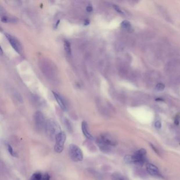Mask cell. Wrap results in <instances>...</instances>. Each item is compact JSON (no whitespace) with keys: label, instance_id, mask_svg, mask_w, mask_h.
Masks as SVG:
<instances>
[{"label":"cell","instance_id":"9","mask_svg":"<svg viewBox=\"0 0 180 180\" xmlns=\"http://www.w3.org/2000/svg\"><path fill=\"white\" fill-rule=\"evenodd\" d=\"M146 170L148 174L153 177H160L161 176L160 171L156 166L150 163H148L146 165Z\"/></svg>","mask_w":180,"mask_h":180},{"label":"cell","instance_id":"18","mask_svg":"<svg viewBox=\"0 0 180 180\" xmlns=\"http://www.w3.org/2000/svg\"><path fill=\"white\" fill-rule=\"evenodd\" d=\"M124 161L126 163L128 164H131V163H133V156L132 155H126L124 157Z\"/></svg>","mask_w":180,"mask_h":180},{"label":"cell","instance_id":"10","mask_svg":"<svg viewBox=\"0 0 180 180\" xmlns=\"http://www.w3.org/2000/svg\"><path fill=\"white\" fill-rule=\"evenodd\" d=\"M81 129L82 133L84 134V136L89 140H93V137L90 134V132L89 131L88 126L87 122L86 121H83L81 123Z\"/></svg>","mask_w":180,"mask_h":180},{"label":"cell","instance_id":"17","mask_svg":"<svg viewBox=\"0 0 180 180\" xmlns=\"http://www.w3.org/2000/svg\"><path fill=\"white\" fill-rule=\"evenodd\" d=\"M88 172H89L91 175L93 176V177H96L97 179H100V175L96 171H94V170L92 169L91 170H90V169H89Z\"/></svg>","mask_w":180,"mask_h":180},{"label":"cell","instance_id":"20","mask_svg":"<svg viewBox=\"0 0 180 180\" xmlns=\"http://www.w3.org/2000/svg\"><path fill=\"white\" fill-rule=\"evenodd\" d=\"M1 21L3 22H13L16 21V20H14L13 19H11V18H8L6 17H3L1 18Z\"/></svg>","mask_w":180,"mask_h":180},{"label":"cell","instance_id":"16","mask_svg":"<svg viewBox=\"0 0 180 180\" xmlns=\"http://www.w3.org/2000/svg\"><path fill=\"white\" fill-rule=\"evenodd\" d=\"M43 174L40 172H37L33 174L30 180H41Z\"/></svg>","mask_w":180,"mask_h":180},{"label":"cell","instance_id":"27","mask_svg":"<svg viewBox=\"0 0 180 180\" xmlns=\"http://www.w3.org/2000/svg\"><path fill=\"white\" fill-rule=\"evenodd\" d=\"M156 100H159V101H160V100H161V101H162V99H156Z\"/></svg>","mask_w":180,"mask_h":180},{"label":"cell","instance_id":"15","mask_svg":"<svg viewBox=\"0 0 180 180\" xmlns=\"http://www.w3.org/2000/svg\"><path fill=\"white\" fill-rule=\"evenodd\" d=\"M64 47L66 52L67 53V55H71V46L69 42L68 41H65L64 42Z\"/></svg>","mask_w":180,"mask_h":180},{"label":"cell","instance_id":"6","mask_svg":"<svg viewBox=\"0 0 180 180\" xmlns=\"http://www.w3.org/2000/svg\"><path fill=\"white\" fill-rule=\"evenodd\" d=\"M6 36L12 48L15 50V51L19 53H20L22 51V46H21L19 41L13 36L10 34L6 33Z\"/></svg>","mask_w":180,"mask_h":180},{"label":"cell","instance_id":"19","mask_svg":"<svg viewBox=\"0 0 180 180\" xmlns=\"http://www.w3.org/2000/svg\"><path fill=\"white\" fill-rule=\"evenodd\" d=\"M156 90L159 91H162L165 88V85L162 83H159L157 84L156 86L155 87Z\"/></svg>","mask_w":180,"mask_h":180},{"label":"cell","instance_id":"1","mask_svg":"<svg viewBox=\"0 0 180 180\" xmlns=\"http://www.w3.org/2000/svg\"><path fill=\"white\" fill-rule=\"evenodd\" d=\"M44 129L47 136L51 139H55L57 135L62 132L58 123L52 119L46 121Z\"/></svg>","mask_w":180,"mask_h":180},{"label":"cell","instance_id":"21","mask_svg":"<svg viewBox=\"0 0 180 180\" xmlns=\"http://www.w3.org/2000/svg\"><path fill=\"white\" fill-rule=\"evenodd\" d=\"M41 180H50V176L49 174L48 173H45L44 174H43Z\"/></svg>","mask_w":180,"mask_h":180},{"label":"cell","instance_id":"2","mask_svg":"<svg viewBox=\"0 0 180 180\" xmlns=\"http://www.w3.org/2000/svg\"><path fill=\"white\" fill-rule=\"evenodd\" d=\"M69 154L71 160L75 162H81L84 159L81 149L75 144H71L69 147Z\"/></svg>","mask_w":180,"mask_h":180},{"label":"cell","instance_id":"14","mask_svg":"<svg viewBox=\"0 0 180 180\" xmlns=\"http://www.w3.org/2000/svg\"><path fill=\"white\" fill-rule=\"evenodd\" d=\"M120 25H121V26H122L123 29H125L126 30H127L128 31L131 30H132L131 23L128 21H123L121 23Z\"/></svg>","mask_w":180,"mask_h":180},{"label":"cell","instance_id":"13","mask_svg":"<svg viewBox=\"0 0 180 180\" xmlns=\"http://www.w3.org/2000/svg\"><path fill=\"white\" fill-rule=\"evenodd\" d=\"M6 147L7 150L8 151L10 154L12 156L15 157H17V154L15 150H13V148H12L11 145H10L8 143H6Z\"/></svg>","mask_w":180,"mask_h":180},{"label":"cell","instance_id":"26","mask_svg":"<svg viewBox=\"0 0 180 180\" xmlns=\"http://www.w3.org/2000/svg\"><path fill=\"white\" fill-rule=\"evenodd\" d=\"M150 145H151V147H152V148H153V149L154 150V151H155V152L156 153H158V151H157L156 149V148H155V147H154V145H152V144H151Z\"/></svg>","mask_w":180,"mask_h":180},{"label":"cell","instance_id":"4","mask_svg":"<svg viewBox=\"0 0 180 180\" xmlns=\"http://www.w3.org/2000/svg\"><path fill=\"white\" fill-rule=\"evenodd\" d=\"M34 119L35 127L38 131H41L42 129H44L46 122L43 114L39 111H37L35 113Z\"/></svg>","mask_w":180,"mask_h":180},{"label":"cell","instance_id":"3","mask_svg":"<svg viewBox=\"0 0 180 180\" xmlns=\"http://www.w3.org/2000/svg\"><path fill=\"white\" fill-rule=\"evenodd\" d=\"M66 141V135L64 132H61L55 137V151L58 153H61L64 150V145Z\"/></svg>","mask_w":180,"mask_h":180},{"label":"cell","instance_id":"22","mask_svg":"<svg viewBox=\"0 0 180 180\" xmlns=\"http://www.w3.org/2000/svg\"><path fill=\"white\" fill-rule=\"evenodd\" d=\"M113 8L114 9H115V10H116V11L117 12H118L119 13H120V14H123V12L122 11V10H121V9L119 8V6H116V5H114Z\"/></svg>","mask_w":180,"mask_h":180},{"label":"cell","instance_id":"28","mask_svg":"<svg viewBox=\"0 0 180 180\" xmlns=\"http://www.w3.org/2000/svg\"><path fill=\"white\" fill-rule=\"evenodd\" d=\"M1 55H2V49L1 47Z\"/></svg>","mask_w":180,"mask_h":180},{"label":"cell","instance_id":"5","mask_svg":"<svg viewBox=\"0 0 180 180\" xmlns=\"http://www.w3.org/2000/svg\"><path fill=\"white\" fill-rule=\"evenodd\" d=\"M146 154V151L144 148H141L134 154L133 161L134 164L138 165H142L145 162V156Z\"/></svg>","mask_w":180,"mask_h":180},{"label":"cell","instance_id":"11","mask_svg":"<svg viewBox=\"0 0 180 180\" xmlns=\"http://www.w3.org/2000/svg\"><path fill=\"white\" fill-rule=\"evenodd\" d=\"M52 93H53V95L55 98L56 101L61 109L63 110H66L67 106H66V103L64 101V99L62 98V97L60 95H59L58 93L55 92V91H52Z\"/></svg>","mask_w":180,"mask_h":180},{"label":"cell","instance_id":"23","mask_svg":"<svg viewBox=\"0 0 180 180\" xmlns=\"http://www.w3.org/2000/svg\"><path fill=\"white\" fill-rule=\"evenodd\" d=\"M155 127L157 128V129H160V128H161V126H162L161 123L160 121H157V122H155Z\"/></svg>","mask_w":180,"mask_h":180},{"label":"cell","instance_id":"12","mask_svg":"<svg viewBox=\"0 0 180 180\" xmlns=\"http://www.w3.org/2000/svg\"><path fill=\"white\" fill-rule=\"evenodd\" d=\"M111 179L112 180H129L127 177L118 172L114 173L111 175Z\"/></svg>","mask_w":180,"mask_h":180},{"label":"cell","instance_id":"7","mask_svg":"<svg viewBox=\"0 0 180 180\" xmlns=\"http://www.w3.org/2000/svg\"><path fill=\"white\" fill-rule=\"evenodd\" d=\"M102 141L110 146H115L117 145V142L116 139L111 135L108 133H103L99 137Z\"/></svg>","mask_w":180,"mask_h":180},{"label":"cell","instance_id":"25","mask_svg":"<svg viewBox=\"0 0 180 180\" xmlns=\"http://www.w3.org/2000/svg\"><path fill=\"white\" fill-rule=\"evenodd\" d=\"M86 10H87V11L89 12H91L93 11V8H92V7H91V6H87V8H86Z\"/></svg>","mask_w":180,"mask_h":180},{"label":"cell","instance_id":"24","mask_svg":"<svg viewBox=\"0 0 180 180\" xmlns=\"http://www.w3.org/2000/svg\"><path fill=\"white\" fill-rule=\"evenodd\" d=\"M174 123L175 125H178L180 123V117L179 116H177L174 119Z\"/></svg>","mask_w":180,"mask_h":180},{"label":"cell","instance_id":"8","mask_svg":"<svg viewBox=\"0 0 180 180\" xmlns=\"http://www.w3.org/2000/svg\"><path fill=\"white\" fill-rule=\"evenodd\" d=\"M96 144L98 146L100 150L104 153H106V154L110 153L112 150L111 146L107 145V144L104 142L99 137H98L96 140Z\"/></svg>","mask_w":180,"mask_h":180}]
</instances>
